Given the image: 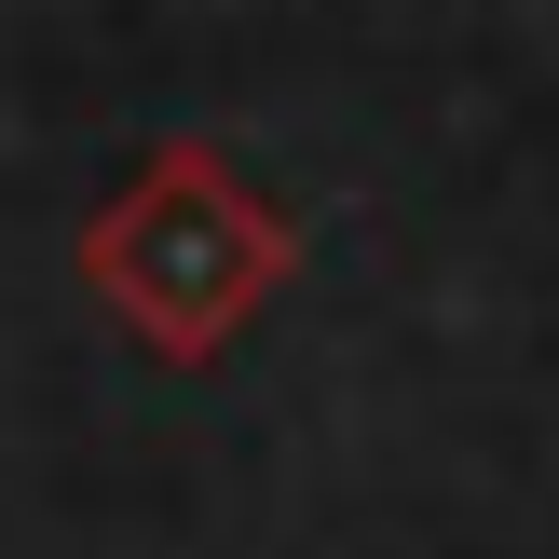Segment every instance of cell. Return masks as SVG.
<instances>
[{"instance_id":"6da1fadb","label":"cell","mask_w":559,"mask_h":559,"mask_svg":"<svg viewBox=\"0 0 559 559\" xmlns=\"http://www.w3.org/2000/svg\"><path fill=\"white\" fill-rule=\"evenodd\" d=\"M287 273H300V218L273 205L218 136H164V151L82 218V287L151 355H178V369H205Z\"/></svg>"}]
</instances>
